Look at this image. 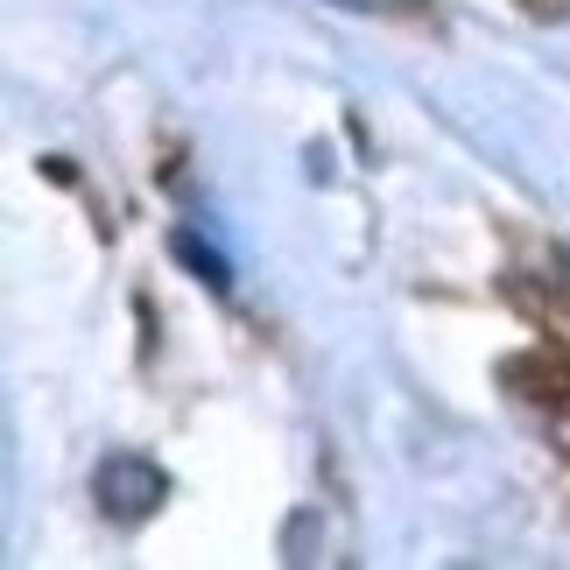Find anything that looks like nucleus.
Returning <instances> with one entry per match:
<instances>
[{
  "label": "nucleus",
  "mask_w": 570,
  "mask_h": 570,
  "mask_svg": "<svg viewBox=\"0 0 570 570\" xmlns=\"http://www.w3.org/2000/svg\"><path fill=\"white\" fill-rule=\"evenodd\" d=\"M177 254L190 261V268H205V282H218V289H226V282H233V275H226V261H218V254H205V247H197V239H177Z\"/></svg>",
  "instance_id": "1"
}]
</instances>
